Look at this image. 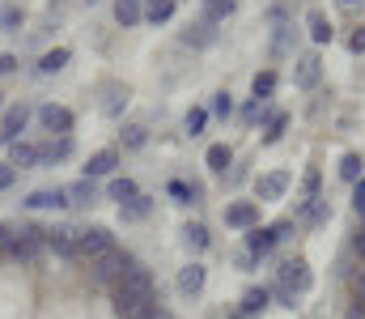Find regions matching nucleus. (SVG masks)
Returning a JSON list of instances; mask_svg holds the SVG:
<instances>
[{"label":"nucleus","mask_w":365,"mask_h":319,"mask_svg":"<svg viewBox=\"0 0 365 319\" xmlns=\"http://www.w3.org/2000/svg\"><path fill=\"white\" fill-rule=\"evenodd\" d=\"M43 234L47 230H38V226H21V230H13V238L0 247L13 264H34L38 260V251H43Z\"/></svg>","instance_id":"obj_2"},{"label":"nucleus","mask_w":365,"mask_h":319,"mask_svg":"<svg viewBox=\"0 0 365 319\" xmlns=\"http://www.w3.org/2000/svg\"><path fill=\"white\" fill-rule=\"evenodd\" d=\"M276 243H280V238H276V230H272V226H268V230H259V226H255V230H247V255H251V260L268 255V251H272Z\"/></svg>","instance_id":"obj_12"},{"label":"nucleus","mask_w":365,"mask_h":319,"mask_svg":"<svg viewBox=\"0 0 365 319\" xmlns=\"http://www.w3.org/2000/svg\"><path fill=\"white\" fill-rule=\"evenodd\" d=\"M38 123H43V132H51V136H68L77 119H73V111H68V106L47 103V106H38Z\"/></svg>","instance_id":"obj_5"},{"label":"nucleus","mask_w":365,"mask_h":319,"mask_svg":"<svg viewBox=\"0 0 365 319\" xmlns=\"http://www.w3.org/2000/svg\"><path fill=\"white\" fill-rule=\"evenodd\" d=\"M182 43H187V47H212V43H217V30H212L208 21H195V26L182 30Z\"/></svg>","instance_id":"obj_19"},{"label":"nucleus","mask_w":365,"mask_h":319,"mask_svg":"<svg viewBox=\"0 0 365 319\" xmlns=\"http://www.w3.org/2000/svg\"><path fill=\"white\" fill-rule=\"evenodd\" d=\"M119 166V149H98L90 162H86V179H102V175H115Z\"/></svg>","instance_id":"obj_13"},{"label":"nucleus","mask_w":365,"mask_h":319,"mask_svg":"<svg viewBox=\"0 0 365 319\" xmlns=\"http://www.w3.org/2000/svg\"><path fill=\"white\" fill-rule=\"evenodd\" d=\"M30 115H34V111H30L26 103H13L4 115H0V136H4V141H21V132H26Z\"/></svg>","instance_id":"obj_8"},{"label":"nucleus","mask_w":365,"mask_h":319,"mask_svg":"<svg viewBox=\"0 0 365 319\" xmlns=\"http://www.w3.org/2000/svg\"><path fill=\"white\" fill-rule=\"evenodd\" d=\"M140 17H145L140 0H115V21H119V26H136Z\"/></svg>","instance_id":"obj_22"},{"label":"nucleus","mask_w":365,"mask_h":319,"mask_svg":"<svg viewBox=\"0 0 365 319\" xmlns=\"http://www.w3.org/2000/svg\"><path fill=\"white\" fill-rule=\"evenodd\" d=\"M158 298H153V273L145 268V264H132L115 285H110V307H115V315L119 319H132L136 311H145V307H153Z\"/></svg>","instance_id":"obj_1"},{"label":"nucleus","mask_w":365,"mask_h":319,"mask_svg":"<svg viewBox=\"0 0 365 319\" xmlns=\"http://www.w3.org/2000/svg\"><path fill=\"white\" fill-rule=\"evenodd\" d=\"M64 158H73V136H51V145L38 149V162H43V166H56V162H64Z\"/></svg>","instance_id":"obj_15"},{"label":"nucleus","mask_w":365,"mask_h":319,"mask_svg":"<svg viewBox=\"0 0 365 319\" xmlns=\"http://www.w3.org/2000/svg\"><path fill=\"white\" fill-rule=\"evenodd\" d=\"M30 213H47V209H68V196H64V188H38V192H30L26 201H21Z\"/></svg>","instance_id":"obj_10"},{"label":"nucleus","mask_w":365,"mask_h":319,"mask_svg":"<svg viewBox=\"0 0 365 319\" xmlns=\"http://www.w3.org/2000/svg\"><path fill=\"white\" fill-rule=\"evenodd\" d=\"M293 77H297V86H302V90H314V86H319V77H323V64H319V56H302Z\"/></svg>","instance_id":"obj_16"},{"label":"nucleus","mask_w":365,"mask_h":319,"mask_svg":"<svg viewBox=\"0 0 365 319\" xmlns=\"http://www.w3.org/2000/svg\"><path fill=\"white\" fill-rule=\"evenodd\" d=\"M149 209H153V201H149V196H136V201H128L119 213H123V221H145Z\"/></svg>","instance_id":"obj_29"},{"label":"nucleus","mask_w":365,"mask_h":319,"mask_svg":"<svg viewBox=\"0 0 365 319\" xmlns=\"http://www.w3.org/2000/svg\"><path fill=\"white\" fill-rule=\"evenodd\" d=\"M264 307H268V290H247L242 294V315H264Z\"/></svg>","instance_id":"obj_25"},{"label":"nucleus","mask_w":365,"mask_h":319,"mask_svg":"<svg viewBox=\"0 0 365 319\" xmlns=\"http://www.w3.org/2000/svg\"><path fill=\"white\" fill-rule=\"evenodd\" d=\"M136 260L128 255V251H119V247H110L106 255H98V260H90V273H93V281H102V285H115L128 268H132Z\"/></svg>","instance_id":"obj_3"},{"label":"nucleus","mask_w":365,"mask_h":319,"mask_svg":"<svg viewBox=\"0 0 365 319\" xmlns=\"http://www.w3.org/2000/svg\"><path fill=\"white\" fill-rule=\"evenodd\" d=\"M86 4H98V0H86Z\"/></svg>","instance_id":"obj_48"},{"label":"nucleus","mask_w":365,"mask_h":319,"mask_svg":"<svg viewBox=\"0 0 365 319\" xmlns=\"http://www.w3.org/2000/svg\"><path fill=\"white\" fill-rule=\"evenodd\" d=\"M251 90H255V103H259V98H268V94L276 90V73H272V69H268V73H259Z\"/></svg>","instance_id":"obj_34"},{"label":"nucleus","mask_w":365,"mask_h":319,"mask_svg":"<svg viewBox=\"0 0 365 319\" xmlns=\"http://www.w3.org/2000/svg\"><path fill=\"white\" fill-rule=\"evenodd\" d=\"M0 98H4V94H0Z\"/></svg>","instance_id":"obj_50"},{"label":"nucleus","mask_w":365,"mask_h":319,"mask_svg":"<svg viewBox=\"0 0 365 319\" xmlns=\"http://www.w3.org/2000/svg\"><path fill=\"white\" fill-rule=\"evenodd\" d=\"M306 26H310V39H314V43H331V21H327L319 9L310 13V21H306Z\"/></svg>","instance_id":"obj_26"},{"label":"nucleus","mask_w":365,"mask_h":319,"mask_svg":"<svg viewBox=\"0 0 365 319\" xmlns=\"http://www.w3.org/2000/svg\"><path fill=\"white\" fill-rule=\"evenodd\" d=\"M170 17H175V0H149L145 4V21H153V26H162Z\"/></svg>","instance_id":"obj_23"},{"label":"nucleus","mask_w":365,"mask_h":319,"mask_svg":"<svg viewBox=\"0 0 365 319\" xmlns=\"http://www.w3.org/2000/svg\"><path fill=\"white\" fill-rule=\"evenodd\" d=\"M9 166H13V171L38 166V145H30V141H9Z\"/></svg>","instance_id":"obj_14"},{"label":"nucleus","mask_w":365,"mask_h":319,"mask_svg":"<svg viewBox=\"0 0 365 319\" xmlns=\"http://www.w3.org/2000/svg\"><path fill=\"white\" fill-rule=\"evenodd\" d=\"M242 119H247V123H251V119H259V103H247V106H242Z\"/></svg>","instance_id":"obj_45"},{"label":"nucleus","mask_w":365,"mask_h":319,"mask_svg":"<svg viewBox=\"0 0 365 319\" xmlns=\"http://www.w3.org/2000/svg\"><path fill=\"white\" fill-rule=\"evenodd\" d=\"M344 4H357V0H344Z\"/></svg>","instance_id":"obj_47"},{"label":"nucleus","mask_w":365,"mask_h":319,"mask_svg":"<svg viewBox=\"0 0 365 319\" xmlns=\"http://www.w3.org/2000/svg\"><path fill=\"white\" fill-rule=\"evenodd\" d=\"M64 196H68V209H73V205L81 209V205H93V201H98V188H93V179H77V183L64 188Z\"/></svg>","instance_id":"obj_17"},{"label":"nucleus","mask_w":365,"mask_h":319,"mask_svg":"<svg viewBox=\"0 0 365 319\" xmlns=\"http://www.w3.org/2000/svg\"><path fill=\"white\" fill-rule=\"evenodd\" d=\"M225 226H234V230H255V226H259V205H255V201L230 205V209H225Z\"/></svg>","instance_id":"obj_11"},{"label":"nucleus","mask_w":365,"mask_h":319,"mask_svg":"<svg viewBox=\"0 0 365 319\" xmlns=\"http://www.w3.org/2000/svg\"><path fill=\"white\" fill-rule=\"evenodd\" d=\"M284 123H289V115H272V123H268V132H264V145H276V141H280Z\"/></svg>","instance_id":"obj_36"},{"label":"nucleus","mask_w":365,"mask_h":319,"mask_svg":"<svg viewBox=\"0 0 365 319\" xmlns=\"http://www.w3.org/2000/svg\"><path fill=\"white\" fill-rule=\"evenodd\" d=\"M0 145H4V136H0Z\"/></svg>","instance_id":"obj_49"},{"label":"nucleus","mask_w":365,"mask_h":319,"mask_svg":"<svg viewBox=\"0 0 365 319\" xmlns=\"http://www.w3.org/2000/svg\"><path fill=\"white\" fill-rule=\"evenodd\" d=\"M234 9H238V0H204V21L217 26V21H225Z\"/></svg>","instance_id":"obj_21"},{"label":"nucleus","mask_w":365,"mask_h":319,"mask_svg":"<svg viewBox=\"0 0 365 319\" xmlns=\"http://www.w3.org/2000/svg\"><path fill=\"white\" fill-rule=\"evenodd\" d=\"M204 162H208V171H217V175H225V166L234 162V153H230V145H212V149L204 153Z\"/></svg>","instance_id":"obj_24"},{"label":"nucleus","mask_w":365,"mask_h":319,"mask_svg":"<svg viewBox=\"0 0 365 319\" xmlns=\"http://www.w3.org/2000/svg\"><path fill=\"white\" fill-rule=\"evenodd\" d=\"M182 243H187L191 251H204V247H208V230H204L200 221H191V226H182Z\"/></svg>","instance_id":"obj_28"},{"label":"nucleus","mask_w":365,"mask_h":319,"mask_svg":"<svg viewBox=\"0 0 365 319\" xmlns=\"http://www.w3.org/2000/svg\"><path fill=\"white\" fill-rule=\"evenodd\" d=\"M68 60H73V51H68V47H56V51H43V60H38V73H43V77H51V73H60V69H64Z\"/></svg>","instance_id":"obj_20"},{"label":"nucleus","mask_w":365,"mask_h":319,"mask_svg":"<svg viewBox=\"0 0 365 319\" xmlns=\"http://www.w3.org/2000/svg\"><path fill=\"white\" fill-rule=\"evenodd\" d=\"M204 277H208L204 264H187V268L179 273V294H187V298L200 294V290H204Z\"/></svg>","instance_id":"obj_18"},{"label":"nucleus","mask_w":365,"mask_h":319,"mask_svg":"<svg viewBox=\"0 0 365 319\" xmlns=\"http://www.w3.org/2000/svg\"><path fill=\"white\" fill-rule=\"evenodd\" d=\"M280 290L306 294V290H310V264H306V260H284V264H280Z\"/></svg>","instance_id":"obj_6"},{"label":"nucleus","mask_w":365,"mask_h":319,"mask_svg":"<svg viewBox=\"0 0 365 319\" xmlns=\"http://www.w3.org/2000/svg\"><path fill=\"white\" fill-rule=\"evenodd\" d=\"M353 209H357V217H365V179L353 188Z\"/></svg>","instance_id":"obj_42"},{"label":"nucleus","mask_w":365,"mask_h":319,"mask_svg":"<svg viewBox=\"0 0 365 319\" xmlns=\"http://www.w3.org/2000/svg\"><path fill=\"white\" fill-rule=\"evenodd\" d=\"M132 319H170V315H166V311H162V307L153 303V307H145V311H136Z\"/></svg>","instance_id":"obj_43"},{"label":"nucleus","mask_w":365,"mask_h":319,"mask_svg":"<svg viewBox=\"0 0 365 319\" xmlns=\"http://www.w3.org/2000/svg\"><path fill=\"white\" fill-rule=\"evenodd\" d=\"M361 221H365V217H361Z\"/></svg>","instance_id":"obj_51"},{"label":"nucleus","mask_w":365,"mask_h":319,"mask_svg":"<svg viewBox=\"0 0 365 319\" xmlns=\"http://www.w3.org/2000/svg\"><path fill=\"white\" fill-rule=\"evenodd\" d=\"M140 192H136V183L132 179H110V201H119V209L128 205V201H136Z\"/></svg>","instance_id":"obj_27"},{"label":"nucleus","mask_w":365,"mask_h":319,"mask_svg":"<svg viewBox=\"0 0 365 319\" xmlns=\"http://www.w3.org/2000/svg\"><path fill=\"white\" fill-rule=\"evenodd\" d=\"M9 238H13V226H4V221H0V247H4Z\"/></svg>","instance_id":"obj_46"},{"label":"nucleus","mask_w":365,"mask_h":319,"mask_svg":"<svg viewBox=\"0 0 365 319\" xmlns=\"http://www.w3.org/2000/svg\"><path fill=\"white\" fill-rule=\"evenodd\" d=\"M21 9L17 4H0V30H21Z\"/></svg>","instance_id":"obj_32"},{"label":"nucleus","mask_w":365,"mask_h":319,"mask_svg":"<svg viewBox=\"0 0 365 319\" xmlns=\"http://www.w3.org/2000/svg\"><path fill=\"white\" fill-rule=\"evenodd\" d=\"M170 196H175L179 205H191V201H195V188H187V183H179V179H175V183H170Z\"/></svg>","instance_id":"obj_37"},{"label":"nucleus","mask_w":365,"mask_h":319,"mask_svg":"<svg viewBox=\"0 0 365 319\" xmlns=\"http://www.w3.org/2000/svg\"><path fill=\"white\" fill-rule=\"evenodd\" d=\"M9 73H17V56L13 51H0V77H9Z\"/></svg>","instance_id":"obj_41"},{"label":"nucleus","mask_w":365,"mask_h":319,"mask_svg":"<svg viewBox=\"0 0 365 319\" xmlns=\"http://www.w3.org/2000/svg\"><path fill=\"white\" fill-rule=\"evenodd\" d=\"M13 183H17V171H13L9 162H0V192H9Z\"/></svg>","instance_id":"obj_39"},{"label":"nucleus","mask_w":365,"mask_h":319,"mask_svg":"<svg viewBox=\"0 0 365 319\" xmlns=\"http://www.w3.org/2000/svg\"><path fill=\"white\" fill-rule=\"evenodd\" d=\"M43 247H47V251H56V255L77 260V230H73V226H51V230L43 234Z\"/></svg>","instance_id":"obj_7"},{"label":"nucleus","mask_w":365,"mask_h":319,"mask_svg":"<svg viewBox=\"0 0 365 319\" xmlns=\"http://www.w3.org/2000/svg\"><path fill=\"white\" fill-rule=\"evenodd\" d=\"M289 183H293V175H289V171L259 175V183H255V205H259V201H280V196L289 192Z\"/></svg>","instance_id":"obj_9"},{"label":"nucleus","mask_w":365,"mask_h":319,"mask_svg":"<svg viewBox=\"0 0 365 319\" xmlns=\"http://www.w3.org/2000/svg\"><path fill=\"white\" fill-rule=\"evenodd\" d=\"M149 136H145V128L140 123H132V128H123V149H140Z\"/></svg>","instance_id":"obj_35"},{"label":"nucleus","mask_w":365,"mask_h":319,"mask_svg":"<svg viewBox=\"0 0 365 319\" xmlns=\"http://www.w3.org/2000/svg\"><path fill=\"white\" fill-rule=\"evenodd\" d=\"M349 47H353V51H365V26H361V30H353V39H349Z\"/></svg>","instance_id":"obj_44"},{"label":"nucleus","mask_w":365,"mask_h":319,"mask_svg":"<svg viewBox=\"0 0 365 319\" xmlns=\"http://www.w3.org/2000/svg\"><path fill=\"white\" fill-rule=\"evenodd\" d=\"M230 111H234V103H230V94H217V98H212V115H221V119H225Z\"/></svg>","instance_id":"obj_40"},{"label":"nucleus","mask_w":365,"mask_h":319,"mask_svg":"<svg viewBox=\"0 0 365 319\" xmlns=\"http://www.w3.org/2000/svg\"><path fill=\"white\" fill-rule=\"evenodd\" d=\"M123 106H128V90H123V86H110V90H106V103H102V111H106V115L115 119V115H119Z\"/></svg>","instance_id":"obj_30"},{"label":"nucleus","mask_w":365,"mask_h":319,"mask_svg":"<svg viewBox=\"0 0 365 319\" xmlns=\"http://www.w3.org/2000/svg\"><path fill=\"white\" fill-rule=\"evenodd\" d=\"M361 153H344V162H340V175H344V179H349V183H357V179H361Z\"/></svg>","instance_id":"obj_33"},{"label":"nucleus","mask_w":365,"mask_h":319,"mask_svg":"<svg viewBox=\"0 0 365 319\" xmlns=\"http://www.w3.org/2000/svg\"><path fill=\"white\" fill-rule=\"evenodd\" d=\"M204 123H208V111H204V106H191V111H187V119H182L187 136H200V132H204Z\"/></svg>","instance_id":"obj_31"},{"label":"nucleus","mask_w":365,"mask_h":319,"mask_svg":"<svg viewBox=\"0 0 365 319\" xmlns=\"http://www.w3.org/2000/svg\"><path fill=\"white\" fill-rule=\"evenodd\" d=\"M115 247V234L106 230V226H86V230H77V255L81 260H98V255H106Z\"/></svg>","instance_id":"obj_4"},{"label":"nucleus","mask_w":365,"mask_h":319,"mask_svg":"<svg viewBox=\"0 0 365 319\" xmlns=\"http://www.w3.org/2000/svg\"><path fill=\"white\" fill-rule=\"evenodd\" d=\"M302 188H306V196H310V201H319V171H314V166L306 171V179H302Z\"/></svg>","instance_id":"obj_38"}]
</instances>
